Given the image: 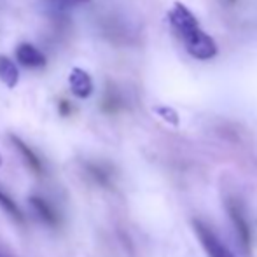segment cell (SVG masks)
Instances as JSON below:
<instances>
[{"label": "cell", "mask_w": 257, "mask_h": 257, "mask_svg": "<svg viewBox=\"0 0 257 257\" xmlns=\"http://www.w3.org/2000/svg\"><path fill=\"white\" fill-rule=\"evenodd\" d=\"M168 21L175 35H179L186 51L196 60H210L217 54V44L200 28L196 16L184 4L175 2L168 11Z\"/></svg>", "instance_id": "6da1fadb"}, {"label": "cell", "mask_w": 257, "mask_h": 257, "mask_svg": "<svg viewBox=\"0 0 257 257\" xmlns=\"http://www.w3.org/2000/svg\"><path fill=\"white\" fill-rule=\"evenodd\" d=\"M193 227H194V233H196L198 240H200L201 247L206 250L208 257H236L215 236V233H213L205 222H201V220H198V219H193Z\"/></svg>", "instance_id": "7a4b0ae2"}, {"label": "cell", "mask_w": 257, "mask_h": 257, "mask_svg": "<svg viewBox=\"0 0 257 257\" xmlns=\"http://www.w3.org/2000/svg\"><path fill=\"white\" fill-rule=\"evenodd\" d=\"M227 213H229L231 222H233L234 229H236L238 236H240V241L248 250L250 248V227H248V222L245 219L243 208L236 200H229L227 201Z\"/></svg>", "instance_id": "3957f363"}, {"label": "cell", "mask_w": 257, "mask_h": 257, "mask_svg": "<svg viewBox=\"0 0 257 257\" xmlns=\"http://www.w3.org/2000/svg\"><path fill=\"white\" fill-rule=\"evenodd\" d=\"M68 86L72 95H75L77 98H89L95 89L91 75L82 68H72V72L68 74Z\"/></svg>", "instance_id": "277c9868"}, {"label": "cell", "mask_w": 257, "mask_h": 257, "mask_svg": "<svg viewBox=\"0 0 257 257\" xmlns=\"http://www.w3.org/2000/svg\"><path fill=\"white\" fill-rule=\"evenodd\" d=\"M16 58L20 61V65L28 68H39L46 65V56L39 51L35 46L28 44V42H23V44L18 46L16 49Z\"/></svg>", "instance_id": "5b68a950"}, {"label": "cell", "mask_w": 257, "mask_h": 257, "mask_svg": "<svg viewBox=\"0 0 257 257\" xmlns=\"http://www.w3.org/2000/svg\"><path fill=\"white\" fill-rule=\"evenodd\" d=\"M28 203H30V206L34 208V212L37 213V217L44 224H48V226H51V227H56L58 224H60L58 213L54 212V208L44 200V198L30 196V198H28Z\"/></svg>", "instance_id": "8992f818"}, {"label": "cell", "mask_w": 257, "mask_h": 257, "mask_svg": "<svg viewBox=\"0 0 257 257\" xmlns=\"http://www.w3.org/2000/svg\"><path fill=\"white\" fill-rule=\"evenodd\" d=\"M11 140H13V146L18 149V153L23 156V159H25V163H27L28 168H30L35 175H42V163H41V159L37 158V154H35L34 151H32L30 147H28L27 144L20 139V137L11 135Z\"/></svg>", "instance_id": "52a82bcc"}, {"label": "cell", "mask_w": 257, "mask_h": 257, "mask_svg": "<svg viewBox=\"0 0 257 257\" xmlns=\"http://www.w3.org/2000/svg\"><path fill=\"white\" fill-rule=\"evenodd\" d=\"M0 81H2L7 88H16L18 81H20L18 67L9 60V58L2 56V54H0Z\"/></svg>", "instance_id": "ba28073f"}, {"label": "cell", "mask_w": 257, "mask_h": 257, "mask_svg": "<svg viewBox=\"0 0 257 257\" xmlns=\"http://www.w3.org/2000/svg\"><path fill=\"white\" fill-rule=\"evenodd\" d=\"M0 206L6 210V213L13 220H16L18 224H25V217H23V213H21L20 206H18L16 201H14L13 198H11L9 194L2 189H0Z\"/></svg>", "instance_id": "9c48e42d"}, {"label": "cell", "mask_w": 257, "mask_h": 257, "mask_svg": "<svg viewBox=\"0 0 257 257\" xmlns=\"http://www.w3.org/2000/svg\"><path fill=\"white\" fill-rule=\"evenodd\" d=\"M156 112H159L161 114V117H165L168 122H172V124H177L179 122V115L175 114V112L172 110V108L168 107H158L156 108Z\"/></svg>", "instance_id": "30bf717a"}, {"label": "cell", "mask_w": 257, "mask_h": 257, "mask_svg": "<svg viewBox=\"0 0 257 257\" xmlns=\"http://www.w3.org/2000/svg\"><path fill=\"white\" fill-rule=\"evenodd\" d=\"M60 110H61V114H70V105H68L67 100H61L60 102Z\"/></svg>", "instance_id": "8fae6325"}, {"label": "cell", "mask_w": 257, "mask_h": 257, "mask_svg": "<svg viewBox=\"0 0 257 257\" xmlns=\"http://www.w3.org/2000/svg\"><path fill=\"white\" fill-rule=\"evenodd\" d=\"M63 4H68V6H77V4H84V2H89V0H60Z\"/></svg>", "instance_id": "7c38bea8"}, {"label": "cell", "mask_w": 257, "mask_h": 257, "mask_svg": "<svg viewBox=\"0 0 257 257\" xmlns=\"http://www.w3.org/2000/svg\"><path fill=\"white\" fill-rule=\"evenodd\" d=\"M0 257H6V255H4V254H0Z\"/></svg>", "instance_id": "4fadbf2b"}, {"label": "cell", "mask_w": 257, "mask_h": 257, "mask_svg": "<svg viewBox=\"0 0 257 257\" xmlns=\"http://www.w3.org/2000/svg\"><path fill=\"white\" fill-rule=\"evenodd\" d=\"M0 163H2V159H0Z\"/></svg>", "instance_id": "5bb4252c"}, {"label": "cell", "mask_w": 257, "mask_h": 257, "mask_svg": "<svg viewBox=\"0 0 257 257\" xmlns=\"http://www.w3.org/2000/svg\"><path fill=\"white\" fill-rule=\"evenodd\" d=\"M229 2H233V0H229Z\"/></svg>", "instance_id": "9a60e30c"}]
</instances>
